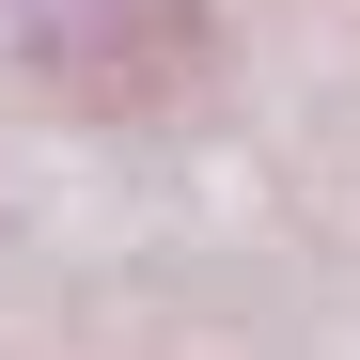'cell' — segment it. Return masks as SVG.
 I'll list each match as a JSON object with an SVG mask.
<instances>
[{
  "instance_id": "1",
  "label": "cell",
  "mask_w": 360,
  "mask_h": 360,
  "mask_svg": "<svg viewBox=\"0 0 360 360\" xmlns=\"http://www.w3.org/2000/svg\"><path fill=\"white\" fill-rule=\"evenodd\" d=\"M16 47L79 110H157L204 63V0H16Z\"/></svg>"
}]
</instances>
